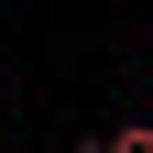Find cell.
Masks as SVG:
<instances>
[{
    "label": "cell",
    "mask_w": 153,
    "mask_h": 153,
    "mask_svg": "<svg viewBox=\"0 0 153 153\" xmlns=\"http://www.w3.org/2000/svg\"><path fill=\"white\" fill-rule=\"evenodd\" d=\"M109 153H153V120H120V131H109Z\"/></svg>",
    "instance_id": "1"
},
{
    "label": "cell",
    "mask_w": 153,
    "mask_h": 153,
    "mask_svg": "<svg viewBox=\"0 0 153 153\" xmlns=\"http://www.w3.org/2000/svg\"><path fill=\"white\" fill-rule=\"evenodd\" d=\"M76 153H109V142H76Z\"/></svg>",
    "instance_id": "2"
}]
</instances>
